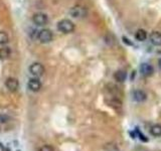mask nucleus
I'll use <instances>...</instances> for the list:
<instances>
[{"label": "nucleus", "mask_w": 161, "mask_h": 151, "mask_svg": "<svg viewBox=\"0 0 161 151\" xmlns=\"http://www.w3.org/2000/svg\"><path fill=\"white\" fill-rule=\"evenodd\" d=\"M58 29L63 33H71L75 30V24L69 19H61L58 22Z\"/></svg>", "instance_id": "obj_1"}, {"label": "nucleus", "mask_w": 161, "mask_h": 151, "mask_svg": "<svg viewBox=\"0 0 161 151\" xmlns=\"http://www.w3.org/2000/svg\"><path fill=\"white\" fill-rule=\"evenodd\" d=\"M88 14V11L87 9L84 7V6H80V5H77V6H74V7L71 8L69 10V15L74 18H77V19H82L85 18Z\"/></svg>", "instance_id": "obj_2"}, {"label": "nucleus", "mask_w": 161, "mask_h": 151, "mask_svg": "<svg viewBox=\"0 0 161 151\" xmlns=\"http://www.w3.org/2000/svg\"><path fill=\"white\" fill-rule=\"evenodd\" d=\"M37 38H39V40L40 42H42V43H48V42H50L52 40L54 34H52V31L50 29L43 28L39 31Z\"/></svg>", "instance_id": "obj_3"}, {"label": "nucleus", "mask_w": 161, "mask_h": 151, "mask_svg": "<svg viewBox=\"0 0 161 151\" xmlns=\"http://www.w3.org/2000/svg\"><path fill=\"white\" fill-rule=\"evenodd\" d=\"M29 73L35 78H39L43 75L44 73V67L40 63H33L29 66Z\"/></svg>", "instance_id": "obj_4"}, {"label": "nucleus", "mask_w": 161, "mask_h": 151, "mask_svg": "<svg viewBox=\"0 0 161 151\" xmlns=\"http://www.w3.org/2000/svg\"><path fill=\"white\" fill-rule=\"evenodd\" d=\"M32 21L34 22V24H36L37 26H43V25L47 24L48 22V16L47 14L43 13V12H37L33 15Z\"/></svg>", "instance_id": "obj_5"}, {"label": "nucleus", "mask_w": 161, "mask_h": 151, "mask_svg": "<svg viewBox=\"0 0 161 151\" xmlns=\"http://www.w3.org/2000/svg\"><path fill=\"white\" fill-rule=\"evenodd\" d=\"M5 87L10 91V92H15L17 91V89L19 88V82H18L17 79L15 78H8L7 80L5 81Z\"/></svg>", "instance_id": "obj_6"}, {"label": "nucleus", "mask_w": 161, "mask_h": 151, "mask_svg": "<svg viewBox=\"0 0 161 151\" xmlns=\"http://www.w3.org/2000/svg\"><path fill=\"white\" fill-rule=\"evenodd\" d=\"M27 87L31 92H39L41 88V83L37 78H31L27 83Z\"/></svg>", "instance_id": "obj_7"}, {"label": "nucleus", "mask_w": 161, "mask_h": 151, "mask_svg": "<svg viewBox=\"0 0 161 151\" xmlns=\"http://www.w3.org/2000/svg\"><path fill=\"white\" fill-rule=\"evenodd\" d=\"M140 72H141V75L144 77H150L153 75L154 73V68L152 67L151 65L147 63H144L141 65L140 67Z\"/></svg>", "instance_id": "obj_8"}, {"label": "nucleus", "mask_w": 161, "mask_h": 151, "mask_svg": "<svg viewBox=\"0 0 161 151\" xmlns=\"http://www.w3.org/2000/svg\"><path fill=\"white\" fill-rule=\"evenodd\" d=\"M132 96H133V100L135 102H138V103H142V102L146 101V99H147V94L142 90L134 91Z\"/></svg>", "instance_id": "obj_9"}, {"label": "nucleus", "mask_w": 161, "mask_h": 151, "mask_svg": "<svg viewBox=\"0 0 161 151\" xmlns=\"http://www.w3.org/2000/svg\"><path fill=\"white\" fill-rule=\"evenodd\" d=\"M150 41L153 46H161V33L158 31H153L150 34Z\"/></svg>", "instance_id": "obj_10"}, {"label": "nucleus", "mask_w": 161, "mask_h": 151, "mask_svg": "<svg viewBox=\"0 0 161 151\" xmlns=\"http://www.w3.org/2000/svg\"><path fill=\"white\" fill-rule=\"evenodd\" d=\"M126 78H127V73L125 71H123V70H119V71H117L114 74V79H115V81H117V82H119V83L125 82V81H126Z\"/></svg>", "instance_id": "obj_11"}, {"label": "nucleus", "mask_w": 161, "mask_h": 151, "mask_svg": "<svg viewBox=\"0 0 161 151\" xmlns=\"http://www.w3.org/2000/svg\"><path fill=\"white\" fill-rule=\"evenodd\" d=\"M11 56V50L8 46L0 48V59H6Z\"/></svg>", "instance_id": "obj_12"}, {"label": "nucleus", "mask_w": 161, "mask_h": 151, "mask_svg": "<svg viewBox=\"0 0 161 151\" xmlns=\"http://www.w3.org/2000/svg\"><path fill=\"white\" fill-rule=\"evenodd\" d=\"M150 133L154 137H160L161 136V124H155L150 128Z\"/></svg>", "instance_id": "obj_13"}, {"label": "nucleus", "mask_w": 161, "mask_h": 151, "mask_svg": "<svg viewBox=\"0 0 161 151\" xmlns=\"http://www.w3.org/2000/svg\"><path fill=\"white\" fill-rule=\"evenodd\" d=\"M135 38L138 41H144L147 38V32L144 29H138L136 31V33H135Z\"/></svg>", "instance_id": "obj_14"}, {"label": "nucleus", "mask_w": 161, "mask_h": 151, "mask_svg": "<svg viewBox=\"0 0 161 151\" xmlns=\"http://www.w3.org/2000/svg\"><path fill=\"white\" fill-rule=\"evenodd\" d=\"M9 41V37L5 31L0 30V46H4V44L8 43Z\"/></svg>", "instance_id": "obj_15"}, {"label": "nucleus", "mask_w": 161, "mask_h": 151, "mask_svg": "<svg viewBox=\"0 0 161 151\" xmlns=\"http://www.w3.org/2000/svg\"><path fill=\"white\" fill-rule=\"evenodd\" d=\"M109 104L111 106H115V107H121V105H122V103H121L119 100H117V99H113L112 101H110Z\"/></svg>", "instance_id": "obj_16"}, {"label": "nucleus", "mask_w": 161, "mask_h": 151, "mask_svg": "<svg viewBox=\"0 0 161 151\" xmlns=\"http://www.w3.org/2000/svg\"><path fill=\"white\" fill-rule=\"evenodd\" d=\"M135 132H136L137 134H138V136H139V138H140V140H141V141H144V142H147V141H148V139L145 137V135H143V134H141V133H140V131H139V129H138V128H136V129H135Z\"/></svg>", "instance_id": "obj_17"}, {"label": "nucleus", "mask_w": 161, "mask_h": 151, "mask_svg": "<svg viewBox=\"0 0 161 151\" xmlns=\"http://www.w3.org/2000/svg\"><path fill=\"white\" fill-rule=\"evenodd\" d=\"M39 151H54V148L50 145H43L39 149Z\"/></svg>", "instance_id": "obj_18"}, {"label": "nucleus", "mask_w": 161, "mask_h": 151, "mask_svg": "<svg viewBox=\"0 0 161 151\" xmlns=\"http://www.w3.org/2000/svg\"><path fill=\"white\" fill-rule=\"evenodd\" d=\"M158 65H159V68L161 69V59H159V61H158Z\"/></svg>", "instance_id": "obj_19"}]
</instances>
